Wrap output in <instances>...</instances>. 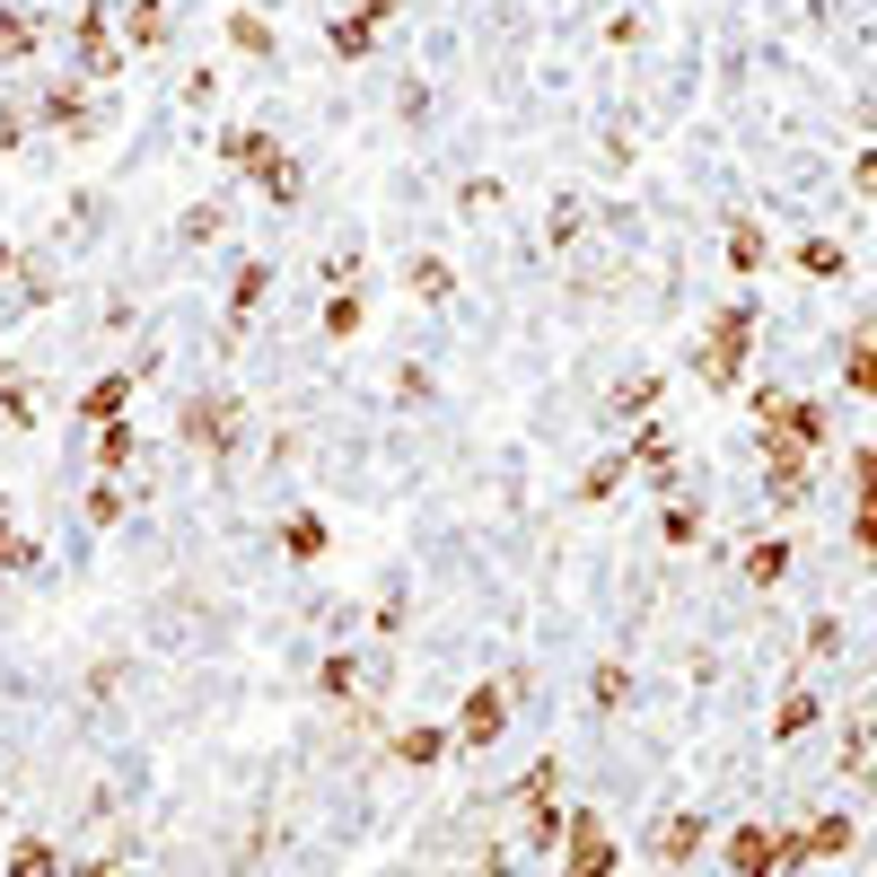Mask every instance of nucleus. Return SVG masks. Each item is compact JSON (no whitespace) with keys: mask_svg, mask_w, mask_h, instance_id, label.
<instances>
[{"mask_svg":"<svg viewBox=\"0 0 877 877\" xmlns=\"http://www.w3.org/2000/svg\"><path fill=\"white\" fill-rule=\"evenodd\" d=\"M852 386H877V352H860V361H852Z\"/></svg>","mask_w":877,"mask_h":877,"instance_id":"3","label":"nucleus"},{"mask_svg":"<svg viewBox=\"0 0 877 877\" xmlns=\"http://www.w3.org/2000/svg\"><path fill=\"white\" fill-rule=\"evenodd\" d=\"M869 544H877V509H869Z\"/></svg>","mask_w":877,"mask_h":877,"instance_id":"4","label":"nucleus"},{"mask_svg":"<svg viewBox=\"0 0 877 877\" xmlns=\"http://www.w3.org/2000/svg\"><path fill=\"white\" fill-rule=\"evenodd\" d=\"M571 877H606V843H597V834L571 843Z\"/></svg>","mask_w":877,"mask_h":877,"instance_id":"2","label":"nucleus"},{"mask_svg":"<svg viewBox=\"0 0 877 877\" xmlns=\"http://www.w3.org/2000/svg\"><path fill=\"white\" fill-rule=\"evenodd\" d=\"M492 729H501V693H474L466 702V738H492Z\"/></svg>","mask_w":877,"mask_h":877,"instance_id":"1","label":"nucleus"}]
</instances>
